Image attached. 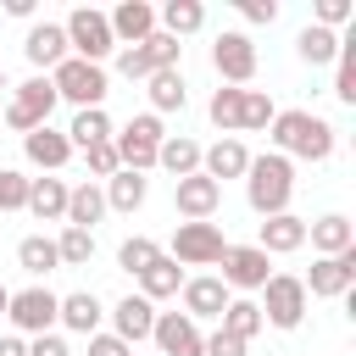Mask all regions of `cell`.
I'll list each match as a JSON object with an SVG mask.
<instances>
[{
    "mask_svg": "<svg viewBox=\"0 0 356 356\" xmlns=\"http://www.w3.org/2000/svg\"><path fill=\"white\" fill-rule=\"evenodd\" d=\"M267 139L278 145V156H300V161H328L334 156V122L317 117V111H278Z\"/></svg>",
    "mask_w": 356,
    "mask_h": 356,
    "instance_id": "6da1fadb",
    "label": "cell"
},
{
    "mask_svg": "<svg viewBox=\"0 0 356 356\" xmlns=\"http://www.w3.org/2000/svg\"><path fill=\"white\" fill-rule=\"evenodd\" d=\"M289 195H295V167L278 150L250 156V167H245V200H250V211L256 217H278V211H289Z\"/></svg>",
    "mask_w": 356,
    "mask_h": 356,
    "instance_id": "7a4b0ae2",
    "label": "cell"
},
{
    "mask_svg": "<svg viewBox=\"0 0 356 356\" xmlns=\"http://www.w3.org/2000/svg\"><path fill=\"white\" fill-rule=\"evenodd\" d=\"M161 139H167V128H161V117L156 111H139V117H128V128L122 134H111V145H117V161L128 167V172H150L156 167V150H161Z\"/></svg>",
    "mask_w": 356,
    "mask_h": 356,
    "instance_id": "3957f363",
    "label": "cell"
},
{
    "mask_svg": "<svg viewBox=\"0 0 356 356\" xmlns=\"http://www.w3.org/2000/svg\"><path fill=\"white\" fill-rule=\"evenodd\" d=\"M61 33H67V50H72L78 61H89V67H100V61L117 50L111 22H106V11H95V6H78V11L61 22Z\"/></svg>",
    "mask_w": 356,
    "mask_h": 356,
    "instance_id": "277c9868",
    "label": "cell"
},
{
    "mask_svg": "<svg viewBox=\"0 0 356 356\" xmlns=\"http://www.w3.org/2000/svg\"><path fill=\"white\" fill-rule=\"evenodd\" d=\"M50 89H56V100H72L78 111H89V106L106 100V67H89V61L67 56V61L50 72Z\"/></svg>",
    "mask_w": 356,
    "mask_h": 356,
    "instance_id": "5b68a950",
    "label": "cell"
},
{
    "mask_svg": "<svg viewBox=\"0 0 356 356\" xmlns=\"http://www.w3.org/2000/svg\"><path fill=\"white\" fill-rule=\"evenodd\" d=\"M50 111H56V89H50V78L39 72V78H28V83H17V89H11L6 128L33 134V128H44V122H50Z\"/></svg>",
    "mask_w": 356,
    "mask_h": 356,
    "instance_id": "8992f818",
    "label": "cell"
},
{
    "mask_svg": "<svg viewBox=\"0 0 356 356\" xmlns=\"http://www.w3.org/2000/svg\"><path fill=\"white\" fill-rule=\"evenodd\" d=\"M300 317H306V284H300L295 273H273V278L261 284V323H273V328H300Z\"/></svg>",
    "mask_w": 356,
    "mask_h": 356,
    "instance_id": "52a82bcc",
    "label": "cell"
},
{
    "mask_svg": "<svg viewBox=\"0 0 356 356\" xmlns=\"http://www.w3.org/2000/svg\"><path fill=\"white\" fill-rule=\"evenodd\" d=\"M222 250H228V239L217 222H178V234H172V261H184V267H217Z\"/></svg>",
    "mask_w": 356,
    "mask_h": 356,
    "instance_id": "ba28073f",
    "label": "cell"
},
{
    "mask_svg": "<svg viewBox=\"0 0 356 356\" xmlns=\"http://www.w3.org/2000/svg\"><path fill=\"white\" fill-rule=\"evenodd\" d=\"M211 67H217L222 83L245 89V83L256 78V44H250V33H239V28L217 33V44H211Z\"/></svg>",
    "mask_w": 356,
    "mask_h": 356,
    "instance_id": "9c48e42d",
    "label": "cell"
},
{
    "mask_svg": "<svg viewBox=\"0 0 356 356\" xmlns=\"http://www.w3.org/2000/svg\"><path fill=\"white\" fill-rule=\"evenodd\" d=\"M300 284H306V295H317V300L350 295V289H356V250H345V256H317Z\"/></svg>",
    "mask_w": 356,
    "mask_h": 356,
    "instance_id": "30bf717a",
    "label": "cell"
},
{
    "mask_svg": "<svg viewBox=\"0 0 356 356\" xmlns=\"http://www.w3.org/2000/svg\"><path fill=\"white\" fill-rule=\"evenodd\" d=\"M56 306H61V295H50L44 284H28V289H17V295H11L6 317L17 323V334H50Z\"/></svg>",
    "mask_w": 356,
    "mask_h": 356,
    "instance_id": "8fae6325",
    "label": "cell"
},
{
    "mask_svg": "<svg viewBox=\"0 0 356 356\" xmlns=\"http://www.w3.org/2000/svg\"><path fill=\"white\" fill-rule=\"evenodd\" d=\"M150 339H156V350H161V356H206V334H200L184 312H156Z\"/></svg>",
    "mask_w": 356,
    "mask_h": 356,
    "instance_id": "7c38bea8",
    "label": "cell"
},
{
    "mask_svg": "<svg viewBox=\"0 0 356 356\" xmlns=\"http://www.w3.org/2000/svg\"><path fill=\"white\" fill-rule=\"evenodd\" d=\"M172 206H178L184 222H211V211L222 206V189H217L206 172H189V178L172 184Z\"/></svg>",
    "mask_w": 356,
    "mask_h": 356,
    "instance_id": "4fadbf2b",
    "label": "cell"
},
{
    "mask_svg": "<svg viewBox=\"0 0 356 356\" xmlns=\"http://www.w3.org/2000/svg\"><path fill=\"white\" fill-rule=\"evenodd\" d=\"M217 267H222V284H228V289H261V284L273 278L267 250H256V245H228Z\"/></svg>",
    "mask_w": 356,
    "mask_h": 356,
    "instance_id": "5bb4252c",
    "label": "cell"
},
{
    "mask_svg": "<svg viewBox=\"0 0 356 356\" xmlns=\"http://www.w3.org/2000/svg\"><path fill=\"white\" fill-rule=\"evenodd\" d=\"M150 328H156V306H150L145 295H122V300L111 306V334H117L122 345L150 339Z\"/></svg>",
    "mask_w": 356,
    "mask_h": 356,
    "instance_id": "9a60e30c",
    "label": "cell"
},
{
    "mask_svg": "<svg viewBox=\"0 0 356 356\" xmlns=\"http://www.w3.org/2000/svg\"><path fill=\"white\" fill-rule=\"evenodd\" d=\"M106 22H111V39H117V44H145V39L156 33V6H145V0H122Z\"/></svg>",
    "mask_w": 356,
    "mask_h": 356,
    "instance_id": "2e32d148",
    "label": "cell"
},
{
    "mask_svg": "<svg viewBox=\"0 0 356 356\" xmlns=\"http://www.w3.org/2000/svg\"><path fill=\"white\" fill-rule=\"evenodd\" d=\"M245 167H250V150L239 145V139H217L211 150H200V172L222 189L228 178H245Z\"/></svg>",
    "mask_w": 356,
    "mask_h": 356,
    "instance_id": "e0dca14e",
    "label": "cell"
},
{
    "mask_svg": "<svg viewBox=\"0 0 356 356\" xmlns=\"http://www.w3.org/2000/svg\"><path fill=\"white\" fill-rule=\"evenodd\" d=\"M306 239H312L317 256H345V250H356V222L339 217V211H328V217L306 222Z\"/></svg>",
    "mask_w": 356,
    "mask_h": 356,
    "instance_id": "ac0fdd59",
    "label": "cell"
},
{
    "mask_svg": "<svg viewBox=\"0 0 356 356\" xmlns=\"http://www.w3.org/2000/svg\"><path fill=\"white\" fill-rule=\"evenodd\" d=\"M228 300H234V295H228L222 278H184V317H189V323H200V317H222Z\"/></svg>",
    "mask_w": 356,
    "mask_h": 356,
    "instance_id": "d6986e66",
    "label": "cell"
},
{
    "mask_svg": "<svg viewBox=\"0 0 356 356\" xmlns=\"http://www.w3.org/2000/svg\"><path fill=\"white\" fill-rule=\"evenodd\" d=\"M100 317H106V306H100L95 289H72V295H61V306H56V323L72 328V334H100Z\"/></svg>",
    "mask_w": 356,
    "mask_h": 356,
    "instance_id": "ffe728a7",
    "label": "cell"
},
{
    "mask_svg": "<svg viewBox=\"0 0 356 356\" xmlns=\"http://www.w3.org/2000/svg\"><path fill=\"white\" fill-rule=\"evenodd\" d=\"M22 56L33 61V67H61L67 61V33H61V22H33L28 28V39H22Z\"/></svg>",
    "mask_w": 356,
    "mask_h": 356,
    "instance_id": "44dd1931",
    "label": "cell"
},
{
    "mask_svg": "<svg viewBox=\"0 0 356 356\" xmlns=\"http://www.w3.org/2000/svg\"><path fill=\"white\" fill-rule=\"evenodd\" d=\"M22 150H28V161H33V167H44V172H61V167L72 161L67 134H56L50 122H44V128H33V134H22Z\"/></svg>",
    "mask_w": 356,
    "mask_h": 356,
    "instance_id": "7402d4cb",
    "label": "cell"
},
{
    "mask_svg": "<svg viewBox=\"0 0 356 356\" xmlns=\"http://www.w3.org/2000/svg\"><path fill=\"white\" fill-rule=\"evenodd\" d=\"M300 245H306V217L278 211V217H267V222H261L256 250H267V256H289V250H300Z\"/></svg>",
    "mask_w": 356,
    "mask_h": 356,
    "instance_id": "603a6c76",
    "label": "cell"
},
{
    "mask_svg": "<svg viewBox=\"0 0 356 356\" xmlns=\"http://www.w3.org/2000/svg\"><path fill=\"white\" fill-rule=\"evenodd\" d=\"M39 222H67V184L61 178H28V206Z\"/></svg>",
    "mask_w": 356,
    "mask_h": 356,
    "instance_id": "cb8c5ba5",
    "label": "cell"
},
{
    "mask_svg": "<svg viewBox=\"0 0 356 356\" xmlns=\"http://www.w3.org/2000/svg\"><path fill=\"white\" fill-rule=\"evenodd\" d=\"M156 22H161V33H172V39L184 44L189 33L206 28V6H200V0H167V6L156 11Z\"/></svg>",
    "mask_w": 356,
    "mask_h": 356,
    "instance_id": "d4e9b609",
    "label": "cell"
},
{
    "mask_svg": "<svg viewBox=\"0 0 356 356\" xmlns=\"http://www.w3.org/2000/svg\"><path fill=\"white\" fill-rule=\"evenodd\" d=\"M184 289V267L172 261V256H156L145 273H139V295L156 306V300H167V295H178Z\"/></svg>",
    "mask_w": 356,
    "mask_h": 356,
    "instance_id": "484cf974",
    "label": "cell"
},
{
    "mask_svg": "<svg viewBox=\"0 0 356 356\" xmlns=\"http://www.w3.org/2000/svg\"><path fill=\"white\" fill-rule=\"evenodd\" d=\"M156 167H167L172 184H178V178H189V172H200V145L184 139V134H167L161 150H156Z\"/></svg>",
    "mask_w": 356,
    "mask_h": 356,
    "instance_id": "4316f807",
    "label": "cell"
},
{
    "mask_svg": "<svg viewBox=\"0 0 356 356\" xmlns=\"http://www.w3.org/2000/svg\"><path fill=\"white\" fill-rule=\"evenodd\" d=\"M100 217H106V195H100V184H78V189H67V228H89V234H95Z\"/></svg>",
    "mask_w": 356,
    "mask_h": 356,
    "instance_id": "83f0119b",
    "label": "cell"
},
{
    "mask_svg": "<svg viewBox=\"0 0 356 356\" xmlns=\"http://www.w3.org/2000/svg\"><path fill=\"white\" fill-rule=\"evenodd\" d=\"M100 195H106V211H139V206H145V178L128 172V167H117Z\"/></svg>",
    "mask_w": 356,
    "mask_h": 356,
    "instance_id": "f1b7e54d",
    "label": "cell"
},
{
    "mask_svg": "<svg viewBox=\"0 0 356 356\" xmlns=\"http://www.w3.org/2000/svg\"><path fill=\"white\" fill-rule=\"evenodd\" d=\"M295 50H300V61H306V67H328V61L339 56V33H328V28L306 22V28L295 33Z\"/></svg>",
    "mask_w": 356,
    "mask_h": 356,
    "instance_id": "f546056e",
    "label": "cell"
},
{
    "mask_svg": "<svg viewBox=\"0 0 356 356\" xmlns=\"http://www.w3.org/2000/svg\"><path fill=\"white\" fill-rule=\"evenodd\" d=\"M145 83H150V106H156V117H161V111H184L189 89H184V72H178V67H161V72H150Z\"/></svg>",
    "mask_w": 356,
    "mask_h": 356,
    "instance_id": "4dcf8cb0",
    "label": "cell"
},
{
    "mask_svg": "<svg viewBox=\"0 0 356 356\" xmlns=\"http://www.w3.org/2000/svg\"><path fill=\"white\" fill-rule=\"evenodd\" d=\"M106 139H111V117H106V106L78 111L72 128H67V145H72V150H89V145H106Z\"/></svg>",
    "mask_w": 356,
    "mask_h": 356,
    "instance_id": "1f68e13d",
    "label": "cell"
},
{
    "mask_svg": "<svg viewBox=\"0 0 356 356\" xmlns=\"http://www.w3.org/2000/svg\"><path fill=\"white\" fill-rule=\"evenodd\" d=\"M17 267H22V273H33V278L56 273V267H61V256H56V239H44V234H28V239L17 245Z\"/></svg>",
    "mask_w": 356,
    "mask_h": 356,
    "instance_id": "d6a6232c",
    "label": "cell"
},
{
    "mask_svg": "<svg viewBox=\"0 0 356 356\" xmlns=\"http://www.w3.org/2000/svg\"><path fill=\"white\" fill-rule=\"evenodd\" d=\"M261 328H267V323H261V306H256V300H228V306H222V334H234V339L250 345Z\"/></svg>",
    "mask_w": 356,
    "mask_h": 356,
    "instance_id": "836d02e7",
    "label": "cell"
},
{
    "mask_svg": "<svg viewBox=\"0 0 356 356\" xmlns=\"http://www.w3.org/2000/svg\"><path fill=\"white\" fill-rule=\"evenodd\" d=\"M273 117H278L273 95L267 89H245V100H239V134H261V128H273Z\"/></svg>",
    "mask_w": 356,
    "mask_h": 356,
    "instance_id": "e575fe53",
    "label": "cell"
},
{
    "mask_svg": "<svg viewBox=\"0 0 356 356\" xmlns=\"http://www.w3.org/2000/svg\"><path fill=\"white\" fill-rule=\"evenodd\" d=\"M239 100H245V89H234V83H222V89L211 95V106H206V111H211V122H217V128H222L228 139L239 134Z\"/></svg>",
    "mask_w": 356,
    "mask_h": 356,
    "instance_id": "d590c367",
    "label": "cell"
},
{
    "mask_svg": "<svg viewBox=\"0 0 356 356\" xmlns=\"http://www.w3.org/2000/svg\"><path fill=\"white\" fill-rule=\"evenodd\" d=\"M56 256H61V267H89V256H95V234H89V228H61Z\"/></svg>",
    "mask_w": 356,
    "mask_h": 356,
    "instance_id": "8d00e7d4",
    "label": "cell"
},
{
    "mask_svg": "<svg viewBox=\"0 0 356 356\" xmlns=\"http://www.w3.org/2000/svg\"><path fill=\"white\" fill-rule=\"evenodd\" d=\"M156 256H161V245H156V239H145V234H134V239H122V250H117V267L139 278V273H145Z\"/></svg>",
    "mask_w": 356,
    "mask_h": 356,
    "instance_id": "74e56055",
    "label": "cell"
},
{
    "mask_svg": "<svg viewBox=\"0 0 356 356\" xmlns=\"http://www.w3.org/2000/svg\"><path fill=\"white\" fill-rule=\"evenodd\" d=\"M339 72H334V95L345 100V106H356V39H339Z\"/></svg>",
    "mask_w": 356,
    "mask_h": 356,
    "instance_id": "f35d334b",
    "label": "cell"
},
{
    "mask_svg": "<svg viewBox=\"0 0 356 356\" xmlns=\"http://www.w3.org/2000/svg\"><path fill=\"white\" fill-rule=\"evenodd\" d=\"M145 56H150V67L161 72V67H178V56H184V44H178L172 33H161V28H156V33L145 39Z\"/></svg>",
    "mask_w": 356,
    "mask_h": 356,
    "instance_id": "ab89813d",
    "label": "cell"
},
{
    "mask_svg": "<svg viewBox=\"0 0 356 356\" xmlns=\"http://www.w3.org/2000/svg\"><path fill=\"white\" fill-rule=\"evenodd\" d=\"M22 206H28V178L11 172V167H0V217L6 211H22Z\"/></svg>",
    "mask_w": 356,
    "mask_h": 356,
    "instance_id": "60d3db41",
    "label": "cell"
},
{
    "mask_svg": "<svg viewBox=\"0 0 356 356\" xmlns=\"http://www.w3.org/2000/svg\"><path fill=\"white\" fill-rule=\"evenodd\" d=\"M117 72L134 83V78H150L156 67H150V56H145V44H128V50H117Z\"/></svg>",
    "mask_w": 356,
    "mask_h": 356,
    "instance_id": "b9f144b4",
    "label": "cell"
},
{
    "mask_svg": "<svg viewBox=\"0 0 356 356\" xmlns=\"http://www.w3.org/2000/svg\"><path fill=\"white\" fill-rule=\"evenodd\" d=\"M83 161H89V178H111V172L122 167V161H117V145H111V139H106V145H89V150H83Z\"/></svg>",
    "mask_w": 356,
    "mask_h": 356,
    "instance_id": "7bdbcfd3",
    "label": "cell"
},
{
    "mask_svg": "<svg viewBox=\"0 0 356 356\" xmlns=\"http://www.w3.org/2000/svg\"><path fill=\"white\" fill-rule=\"evenodd\" d=\"M350 11H356L350 0H317V28H328V33H334V28H345V22H350Z\"/></svg>",
    "mask_w": 356,
    "mask_h": 356,
    "instance_id": "ee69618b",
    "label": "cell"
},
{
    "mask_svg": "<svg viewBox=\"0 0 356 356\" xmlns=\"http://www.w3.org/2000/svg\"><path fill=\"white\" fill-rule=\"evenodd\" d=\"M89 356H134V345H122L117 334H89Z\"/></svg>",
    "mask_w": 356,
    "mask_h": 356,
    "instance_id": "f6af8a7d",
    "label": "cell"
},
{
    "mask_svg": "<svg viewBox=\"0 0 356 356\" xmlns=\"http://www.w3.org/2000/svg\"><path fill=\"white\" fill-rule=\"evenodd\" d=\"M206 356H245V339H234V334L217 328V334L206 339Z\"/></svg>",
    "mask_w": 356,
    "mask_h": 356,
    "instance_id": "bcb514c9",
    "label": "cell"
},
{
    "mask_svg": "<svg viewBox=\"0 0 356 356\" xmlns=\"http://www.w3.org/2000/svg\"><path fill=\"white\" fill-rule=\"evenodd\" d=\"M28 356H72V350H67V339H61V334H33Z\"/></svg>",
    "mask_w": 356,
    "mask_h": 356,
    "instance_id": "7dc6e473",
    "label": "cell"
},
{
    "mask_svg": "<svg viewBox=\"0 0 356 356\" xmlns=\"http://www.w3.org/2000/svg\"><path fill=\"white\" fill-rule=\"evenodd\" d=\"M239 11H245V22H273L278 0H239Z\"/></svg>",
    "mask_w": 356,
    "mask_h": 356,
    "instance_id": "c3c4849f",
    "label": "cell"
},
{
    "mask_svg": "<svg viewBox=\"0 0 356 356\" xmlns=\"http://www.w3.org/2000/svg\"><path fill=\"white\" fill-rule=\"evenodd\" d=\"M0 356H28V345H22L17 334H6V339H0Z\"/></svg>",
    "mask_w": 356,
    "mask_h": 356,
    "instance_id": "681fc988",
    "label": "cell"
},
{
    "mask_svg": "<svg viewBox=\"0 0 356 356\" xmlns=\"http://www.w3.org/2000/svg\"><path fill=\"white\" fill-rule=\"evenodd\" d=\"M6 17H33V0H6Z\"/></svg>",
    "mask_w": 356,
    "mask_h": 356,
    "instance_id": "f907efd6",
    "label": "cell"
},
{
    "mask_svg": "<svg viewBox=\"0 0 356 356\" xmlns=\"http://www.w3.org/2000/svg\"><path fill=\"white\" fill-rule=\"evenodd\" d=\"M6 306H11V289H6V284H0V317H6Z\"/></svg>",
    "mask_w": 356,
    "mask_h": 356,
    "instance_id": "816d5d0a",
    "label": "cell"
},
{
    "mask_svg": "<svg viewBox=\"0 0 356 356\" xmlns=\"http://www.w3.org/2000/svg\"><path fill=\"white\" fill-rule=\"evenodd\" d=\"M0 95H6V72H0Z\"/></svg>",
    "mask_w": 356,
    "mask_h": 356,
    "instance_id": "f5cc1de1",
    "label": "cell"
}]
</instances>
